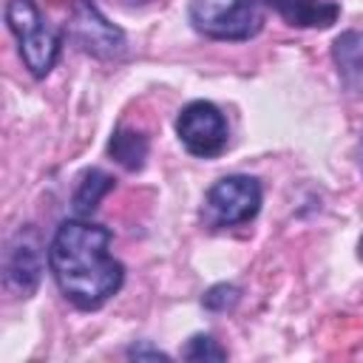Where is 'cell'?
I'll use <instances>...</instances> for the list:
<instances>
[{
  "label": "cell",
  "mask_w": 363,
  "mask_h": 363,
  "mask_svg": "<svg viewBox=\"0 0 363 363\" xmlns=\"http://www.w3.org/2000/svg\"><path fill=\"white\" fill-rule=\"evenodd\" d=\"M258 210H261V182L255 176L233 173L218 179L204 193L201 221L210 230H227L252 221Z\"/></svg>",
  "instance_id": "cell-4"
},
{
  "label": "cell",
  "mask_w": 363,
  "mask_h": 363,
  "mask_svg": "<svg viewBox=\"0 0 363 363\" xmlns=\"http://www.w3.org/2000/svg\"><path fill=\"white\" fill-rule=\"evenodd\" d=\"M128 357H156V360H167V354L164 352H159V349H136V346H130L128 349Z\"/></svg>",
  "instance_id": "cell-14"
},
{
  "label": "cell",
  "mask_w": 363,
  "mask_h": 363,
  "mask_svg": "<svg viewBox=\"0 0 363 363\" xmlns=\"http://www.w3.org/2000/svg\"><path fill=\"white\" fill-rule=\"evenodd\" d=\"M264 6L267 0H190L187 17L210 40L241 43L264 28Z\"/></svg>",
  "instance_id": "cell-3"
},
{
  "label": "cell",
  "mask_w": 363,
  "mask_h": 363,
  "mask_svg": "<svg viewBox=\"0 0 363 363\" xmlns=\"http://www.w3.org/2000/svg\"><path fill=\"white\" fill-rule=\"evenodd\" d=\"M357 252H360V258H363V238H360V247H357Z\"/></svg>",
  "instance_id": "cell-15"
},
{
  "label": "cell",
  "mask_w": 363,
  "mask_h": 363,
  "mask_svg": "<svg viewBox=\"0 0 363 363\" xmlns=\"http://www.w3.org/2000/svg\"><path fill=\"white\" fill-rule=\"evenodd\" d=\"M184 360H227V352L213 340V335H193L182 349Z\"/></svg>",
  "instance_id": "cell-12"
},
{
  "label": "cell",
  "mask_w": 363,
  "mask_h": 363,
  "mask_svg": "<svg viewBox=\"0 0 363 363\" xmlns=\"http://www.w3.org/2000/svg\"><path fill=\"white\" fill-rule=\"evenodd\" d=\"M176 136L184 145V150L199 159L218 156L230 142L224 113L207 99H196L182 108V113L176 119Z\"/></svg>",
  "instance_id": "cell-5"
},
{
  "label": "cell",
  "mask_w": 363,
  "mask_h": 363,
  "mask_svg": "<svg viewBox=\"0 0 363 363\" xmlns=\"http://www.w3.org/2000/svg\"><path fill=\"white\" fill-rule=\"evenodd\" d=\"M128 3H145V0H128Z\"/></svg>",
  "instance_id": "cell-16"
},
{
  "label": "cell",
  "mask_w": 363,
  "mask_h": 363,
  "mask_svg": "<svg viewBox=\"0 0 363 363\" xmlns=\"http://www.w3.org/2000/svg\"><path fill=\"white\" fill-rule=\"evenodd\" d=\"M108 153L116 159V164H122L125 170H139L147 159V136L142 130L125 128L119 125L108 142Z\"/></svg>",
  "instance_id": "cell-11"
},
{
  "label": "cell",
  "mask_w": 363,
  "mask_h": 363,
  "mask_svg": "<svg viewBox=\"0 0 363 363\" xmlns=\"http://www.w3.org/2000/svg\"><path fill=\"white\" fill-rule=\"evenodd\" d=\"M65 34L91 57L111 60L125 51V34L119 26H113L91 0H79L71 11V20L65 26Z\"/></svg>",
  "instance_id": "cell-6"
},
{
  "label": "cell",
  "mask_w": 363,
  "mask_h": 363,
  "mask_svg": "<svg viewBox=\"0 0 363 363\" xmlns=\"http://www.w3.org/2000/svg\"><path fill=\"white\" fill-rule=\"evenodd\" d=\"M113 184H116V179L108 176L105 170H99V167L85 170V173L77 179V187H74V193H71V207H74V213L82 216V218L91 216V213L96 210V204L113 190Z\"/></svg>",
  "instance_id": "cell-10"
},
{
  "label": "cell",
  "mask_w": 363,
  "mask_h": 363,
  "mask_svg": "<svg viewBox=\"0 0 363 363\" xmlns=\"http://www.w3.org/2000/svg\"><path fill=\"white\" fill-rule=\"evenodd\" d=\"M45 261H48V252H43V244H40L37 233L31 227H23L6 247L3 286L17 298H28L37 289L40 278H43Z\"/></svg>",
  "instance_id": "cell-7"
},
{
  "label": "cell",
  "mask_w": 363,
  "mask_h": 363,
  "mask_svg": "<svg viewBox=\"0 0 363 363\" xmlns=\"http://www.w3.org/2000/svg\"><path fill=\"white\" fill-rule=\"evenodd\" d=\"M48 269L77 309H99L125 281V267L111 255V230L82 216L65 218L48 244Z\"/></svg>",
  "instance_id": "cell-1"
},
{
  "label": "cell",
  "mask_w": 363,
  "mask_h": 363,
  "mask_svg": "<svg viewBox=\"0 0 363 363\" xmlns=\"http://www.w3.org/2000/svg\"><path fill=\"white\" fill-rule=\"evenodd\" d=\"M6 26L17 37L20 57L26 62V68L31 71V77L43 79L60 57V45H62L60 31L48 23V17L37 9L34 0H9L6 3Z\"/></svg>",
  "instance_id": "cell-2"
},
{
  "label": "cell",
  "mask_w": 363,
  "mask_h": 363,
  "mask_svg": "<svg viewBox=\"0 0 363 363\" xmlns=\"http://www.w3.org/2000/svg\"><path fill=\"white\" fill-rule=\"evenodd\" d=\"M289 26L298 28H329L340 17L335 0H267Z\"/></svg>",
  "instance_id": "cell-9"
},
{
  "label": "cell",
  "mask_w": 363,
  "mask_h": 363,
  "mask_svg": "<svg viewBox=\"0 0 363 363\" xmlns=\"http://www.w3.org/2000/svg\"><path fill=\"white\" fill-rule=\"evenodd\" d=\"M332 60L343 88L354 96H363V31H343L332 43Z\"/></svg>",
  "instance_id": "cell-8"
},
{
  "label": "cell",
  "mask_w": 363,
  "mask_h": 363,
  "mask_svg": "<svg viewBox=\"0 0 363 363\" xmlns=\"http://www.w3.org/2000/svg\"><path fill=\"white\" fill-rule=\"evenodd\" d=\"M238 298H241L238 286H233V284H216L213 289H207V295L201 298V303L207 309H213V312H227V309H233L238 303Z\"/></svg>",
  "instance_id": "cell-13"
}]
</instances>
